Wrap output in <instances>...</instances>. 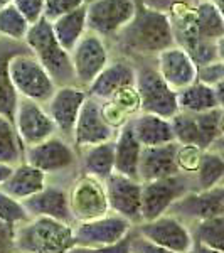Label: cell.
Segmentation results:
<instances>
[{"label":"cell","instance_id":"obj_1","mask_svg":"<svg viewBox=\"0 0 224 253\" xmlns=\"http://www.w3.org/2000/svg\"><path fill=\"white\" fill-rule=\"evenodd\" d=\"M108 44L120 51L118 56L133 63L155 59L158 52L176 46L169 14L149 9L137 0L133 19Z\"/></svg>","mask_w":224,"mask_h":253},{"label":"cell","instance_id":"obj_2","mask_svg":"<svg viewBox=\"0 0 224 253\" xmlns=\"http://www.w3.org/2000/svg\"><path fill=\"white\" fill-rule=\"evenodd\" d=\"M73 247L71 224L51 218H29L14 230V250L20 253H68Z\"/></svg>","mask_w":224,"mask_h":253},{"label":"cell","instance_id":"obj_3","mask_svg":"<svg viewBox=\"0 0 224 253\" xmlns=\"http://www.w3.org/2000/svg\"><path fill=\"white\" fill-rule=\"evenodd\" d=\"M24 44L29 52L37 59V63L47 71L56 88L76 84L75 71H73L69 52L64 51L56 41L47 19H40L29 27Z\"/></svg>","mask_w":224,"mask_h":253},{"label":"cell","instance_id":"obj_4","mask_svg":"<svg viewBox=\"0 0 224 253\" xmlns=\"http://www.w3.org/2000/svg\"><path fill=\"white\" fill-rule=\"evenodd\" d=\"M22 162L39 169L47 179L71 181L79 172V152L71 140L52 135L47 140L24 149Z\"/></svg>","mask_w":224,"mask_h":253},{"label":"cell","instance_id":"obj_5","mask_svg":"<svg viewBox=\"0 0 224 253\" xmlns=\"http://www.w3.org/2000/svg\"><path fill=\"white\" fill-rule=\"evenodd\" d=\"M142 113H152L170 120L179 113L177 93L162 80L153 59L135 63V84Z\"/></svg>","mask_w":224,"mask_h":253},{"label":"cell","instance_id":"obj_6","mask_svg":"<svg viewBox=\"0 0 224 253\" xmlns=\"http://www.w3.org/2000/svg\"><path fill=\"white\" fill-rule=\"evenodd\" d=\"M7 71H9L12 88L22 100L46 105L52 93L56 91L54 81L37 63V59L31 54L29 49L12 56Z\"/></svg>","mask_w":224,"mask_h":253},{"label":"cell","instance_id":"obj_7","mask_svg":"<svg viewBox=\"0 0 224 253\" xmlns=\"http://www.w3.org/2000/svg\"><path fill=\"white\" fill-rule=\"evenodd\" d=\"M190 191H195L192 174L179 172L157 181L142 182V221L167 214L174 203Z\"/></svg>","mask_w":224,"mask_h":253},{"label":"cell","instance_id":"obj_8","mask_svg":"<svg viewBox=\"0 0 224 253\" xmlns=\"http://www.w3.org/2000/svg\"><path fill=\"white\" fill-rule=\"evenodd\" d=\"M135 10L137 0H88L86 27L110 42L133 19Z\"/></svg>","mask_w":224,"mask_h":253},{"label":"cell","instance_id":"obj_9","mask_svg":"<svg viewBox=\"0 0 224 253\" xmlns=\"http://www.w3.org/2000/svg\"><path fill=\"white\" fill-rule=\"evenodd\" d=\"M69 58H71L76 84L86 89L108 64L112 52H110V44L107 41L86 31L69 52Z\"/></svg>","mask_w":224,"mask_h":253},{"label":"cell","instance_id":"obj_10","mask_svg":"<svg viewBox=\"0 0 224 253\" xmlns=\"http://www.w3.org/2000/svg\"><path fill=\"white\" fill-rule=\"evenodd\" d=\"M69 210L76 223L89 221L110 213L103 182L88 174L78 172L69 182Z\"/></svg>","mask_w":224,"mask_h":253},{"label":"cell","instance_id":"obj_11","mask_svg":"<svg viewBox=\"0 0 224 253\" xmlns=\"http://www.w3.org/2000/svg\"><path fill=\"white\" fill-rule=\"evenodd\" d=\"M71 181L47 179V184L39 193L20 201V205L29 214V218H51L75 226V219H73L71 210H69L68 194V187Z\"/></svg>","mask_w":224,"mask_h":253},{"label":"cell","instance_id":"obj_12","mask_svg":"<svg viewBox=\"0 0 224 253\" xmlns=\"http://www.w3.org/2000/svg\"><path fill=\"white\" fill-rule=\"evenodd\" d=\"M133 224L115 213L81 221L73 226L75 247H108L127 238Z\"/></svg>","mask_w":224,"mask_h":253},{"label":"cell","instance_id":"obj_13","mask_svg":"<svg viewBox=\"0 0 224 253\" xmlns=\"http://www.w3.org/2000/svg\"><path fill=\"white\" fill-rule=\"evenodd\" d=\"M133 228L142 238L174 253H189L192 248V236H190L189 226L169 213L150 221H142Z\"/></svg>","mask_w":224,"mask_h":253},{"label":"cell","instance_id":"obj_14","mask_svg":"<svg viewBox=\"0 0 224 253\" xmlns=\"http://www.w3.org/2000/svg\"><path fill=\"white\" fill-rule=\"evenodd\" d=\"M110 213L125 218L135 226L142 223V182L113 172L103 181Z\"/></svg>","mask_w":224,"mask_h":253},{"label":"cell","instance_id":"obj_15","mask_svg":"<svg viewBox=\"0 0 224 253\" xmlns=\"http://www.w3.org/2000/svg\"><path fill=\"white\" fill-rule=\"evenodd\" d=\"M116 132L118 130L113 128L105 118L100 101L88 96L81 107L78 120H76L71 142L76 147V150L81 152L93 145L112 142L116 137Z\"/></svg>","mask_w":224,"mask_h":253},{"label":"cell","instance_id":"obj_16","mask_svg":"<svg viewBox=\"0 0 224 253\" xmlns=\"http://www.w3.org/2000/svg\"><path fill=\"white\" fill-rule=\"evenodd\" d=\"M169 214L176 216L187 226L202 219L216 218L224 214V184L211 189L190 191L172 205Z\"/></svg>","mask_w":224,"mask_h":253},{"label":"cell","instance_id":"obj_17","mask_svg":"<svg viewBox=\"0 0 224 253\" xmlns=\"http://www.w3.org/2000/svg\"><path fill=\"white\" fill-rule=\"evenodd\" d=\"M86 89L78 86V84H68V86L56 88V91L52 93L49 101L44 105V108H46L47 115L51 117L58 135L71 140L76 120H78L81 107L86 101Z\"/></svg>","mask_w":224,"mask_h":253},{"label":"cell","instance_id":"obj_18","mask_svg":"<svg viewBox=\"0 0 224 253\" xmlns=\"http://www.w3.org/2000/svg\"><path fill=\"white\" fill-rule=\"evenodd\" d=\"M14 126L24 149L37 145L52 135H58L56 126L51 117L47 115L44 105L22 100V98H19L17 108H15Z\"/></svg>","mask_w":224,"mask_h":253},{"label":"cell","instance_id":"obj_19","mask_svg":"<svg viewBox=\"0 0 224 253\" xmlns=\"http://www.w3.org/2000/svg\"><path fill=\"white\" fill-rule=\"evenodd\" d=\"M133 84H135V63L116 56V58H110L103 71L86 88V93L93 100L105 103L123 89L132 88Z\"/></svg>","mask_w":224,"mask_h":253},{"label":"cell","instance_id":"obj_20","mask_svg":"<svg viewBox=\"0 0 224 253\" xmlns=\"http://www.w3.org/2000/svg\"><path fill=\"white\" fill-rule=\"evenodd\" d=\"M153 63H155V68L162 80L176 93L195 81V69L197 68L184 49L179 46L167 47L165 51L158 52Z\"/></svg>","mask_w":224,"mask_h":253},{"label":"cell","instance_id":"obj_21","mask_svg":"<svg viewBox=\"0 0 224 253\" xmlns=\"http://www.w3.org/2000/svg\"><path fill=\"white\" fill-rule=\"evenodd\" d=\"M179 144L170 142L157 147H142L140 162H138V181L150 182L179 174L176 156Z\"/></svg>","mask_w":224,"mask_h":253},{"label":"cell","instance_id":"obj_22","mask_svg":"<svg viewBox=\"0 0 224 253\" xmlns=\"http://www.w3.org/2000/svg\"><path fill=\"white\" fill-rule=\"evenodd\" d=\"M46 184V174L40 172L36 167L29 166L27 162H20V164L12 167V172L3 181V184L0 186V191L20 203L24 199L31 198V196H34L36 193H39Z\"/></svg>","mask_w":224,"mask_h":253},{"label":"cell","instance_id":"obj_23","mask_svg":"<svg viewBox=\"0 0 224 253\" xmlns=\"http://www.w3.org/2000/svg\"><path fill=\"white\" fill-rule=\"evenodd\" d=\"M128 125L142 147H157L174 142L172 126L167 118L138 112L128 120Z\"/></svg>","mask_w":224,"mask_h":253},{"label":"cell","instance_id":"obj_24","mask_svg":"<svg viewBox=\"0 0 224 253\" xmlns=\"http://www.w3.org/2000/svg\"><path fill=\"white\" fill-rule=\"evenodd\" d=\"M223 84L218 88H211L199 81H194L189 86L177 91L179 112L197 115L214 108H223Z\"/></svg>","mask_w":224,"mask_h":253},{"label":"cell","instance_id":"obj_25","mask_svg":"<svg viewBox=\"0 0 224 253\" xmlns=\"http://www.w3.org/2000/svg\"><path fill=\"white\" fill-rule=\"evenodd\" d=\"M26 49L27 47L24 42H15V41L0 38V115L9 118L12 122H14L19 96L12 88L7 66H9L12 56L19 54V52L26 51Z\"/></svg>","mask_w":224,"mask_h":253},{"label":"cell","instance_id":"obj_26","mask_svg":"<svg viewBox=\"0 0 224 253\" xmlns=\"http://www.w3.org/2000/svg\"><path fill=\"white\" fill-rule=\"evenodd\" d=\"M113 145H115V172L138 181L142 145L133 135L128 122L118 128L116 137L113 138Z\"/></svg>","mask_w":224,"mask_h":253},{"label":"cell","instance_id":"obj_27","mask_svg":"<svg viewBox=\"0 0 224 253\" xmlns=\"http://www.w3.org/2000/svg\"><path fill=\"white\" fill-rule=\"evenodd\" d=\"M79 172L91 175L101 182L115 172V145H113V140L81 150Z\"/></svg>","mask_w":224,"mask_h":253},{"label":"cell","instance_id":"obj_28","mask_svg":"<svg viewBox=\"0 0 224 253\" xmlns=\"http://www.w3.org/2000/svg\"><path fill=\"white\" fill-rule=\"evenodd\" d=\"M51 29H52V34H54L56 41L59 42V46L63 47L64 51L71 52L73 47L78 44V41L83 38L84 32L88 31L86 5L54 19L51 22Z\"/></svg>","mask_w":224,"mask_h":253},{"label":"cell","instance_id":"obj_29","mask_svg":"<svg viewBox=\"0 0 224 253\" xmlns=\"http://www.w3.org/2000/svg\"><path fill=\"white\" fill-rule=\"evenodd\" d=\"M192 177L195 182V191L211 189V187L224 184V159L221 145L202 150L201 161Z\"/></svg>","mask_w":224,"mask_h":253},{"label":"cell","instance_id":"obj_30","mask_svg":"<svg viewBox=\"0 0 224 253\" xmlns=\"http://www.w3.org/2000/svg\"><path fill=\"white\" fill-rule=\"evenodd\" d=\"M192 243L224 252V214L189 224Z\"/></svg>","mask_w":224,"mask_h":253},{"label":"cell","instance_id":"obj_31","mask_svg":"<svg viewBox=\"0 0 224 253\" xmlns=\"http://www.w3.org/2000/svg\"><path fill=\"white\" fill-rule=\"evenodd\" d=\"M24 159V145L20 144L14 122L0 115V164L17 166Z\"/></svg>","mask_w":224,"mask_h":253},{"label":"cell","instance_id":"obj_32","mask_svg":"<svg viewBox=\"0 0 224 253\" xmlns=\"http://www.w3.org/2000/svg\"><path fill=\"white\" fill-rule=\"evenodd\" d=\"M170 126H172V135L176 144L195 147L199 150H206L204 140L201 137V132L197 128L194 115L179 112L177 115L170 118Z\"/></svg>","mask_w":224,"mask_h":253},{"label":"cell","instance_id":"obj_33","mask_svg":"<svg viewBox=\"0 0 224 253\" xmlns=\"http://www.w3.org/2000/svg\"><path fill=\"white\" fill-rule=\"evenodd\" d=\"M31 24L22 17V14L14 5H7L0 9V38L24 42Z\"/></svg>","mask_w":224,"mask_h":253},{"label":"cell","instance_id":"obj_34","mask_svg":"<svg viewBox=\"0 0 224 253\" xmlns=\"http://www.w3.org/2000/svg\"><path fill=\"white\" fill-rule=\"evenodd\" d=\"M26 219H29V214L26 213L22 205L0 191V221L15 228Z\"/></svg>","mask_w":224,"mask_h":253},{"label":"cell","instance_id":"obj_35","mask_svg":"<svg viewBox=\"0 0 224 253\" xmlns=\"http://www.w3.org/2000/svg\"><path fill=\"white\" fill-rule=\"evenodd\" d=\"M195 81L202 84H207L211 88H218L224 81V63L216 61V63L204 64L195 69Z\"/></svg>","mask_w":224,"mask_h":253},{"label":"cell","instance_id":"obj_36","mask_svg":"<svg viewBox=\"0 0 224 253\" xmlns=\"http://www.w3.org/2000/svg\"><path fill=\"white\" fill-rule=\"evenodd\" d=\"M88 0H46L44 2V19L52 22L54 19L61 17L64 14L79 9V7L86 5Z\"/></svg>","mask_w":224,"mask_h":253},{"label":"cell","instance_id":"obj_37","mask_svg":"<svg viewBox=\"0 0 224 253\" xmlns=\"http://www.w3.org/2000/svg\"><path fill=\"white\" fill-rule=\"evenodd\" d=\"M201 154H202V150L195 149V147L179 145L177 156H176V164H177L179 172L194 174L199 166V161H201Z\"/></svg>","mask_w":224,"mask_h":253},{"label":"cell","instance_id":"obj_38","mask_svg":"<svg viewBox=\"0 0 224 253\" xmlns=\"http://www.w3.org/2000/svg\"><path fill=\"white\" fill-rule=\"evenodd\" d=\"M44 2L46 0H12V5L17 9L22 17L31 24H36L44 15Z\"/></svg>","mask_w":224,"mask_h":253},{"label":"cell","instance_id":"obj_39","mask_svg":"<svg viewBox=\"0 0 224 253\" xmlns=\"http://www.w3.org/2000/svg\"><path fill=\"white\" fill-rule=\"evenodd\" d=\"M68 253H132L130 252V235L115 245H108V247H73Z\"/></svg>","mask_w":224,"mask_h":253},{"label":"cell","instance_id":"obj_40","mask_svg":"<svg viewBox=\"0 0 224 253\" xmlns=\"http://www.w3.org/2000/svg\"><path fill=\"white\" fill-rule=\"evenodd\" d=\"M140 3H144L145 7L164 14H170V12L182 9V7H190L194 5L197 0H138Z\"/></svg>","mask_w":224,"mask_h":253},{"label":"cell","instance_id":"obj_41","mask_svg":"<svg viewBox=\"0 0 224 253\" xmlns=\"http://www.w3.org/2000/svg\"><path fill=\"white\" fill-rule=\"evenodd\" d=\"M130 252L132 253H174L167 248H162L158 245L149 242V240L142 238L140 235L135 231V228L130 233Z\"/></svg>","mask_w":224,"mask_h":253},{"label":"cell","instance_id":"obj_42","mask_svg":"<svg viewBox=\"0 0 224 253\" xmlns=\"http://www.w3.org/2000/svg\"><path fill=\"white\" fill-rule=\"evenodd\" d=\"M14 230L15 228L0 221V253H14Z\"/></svg>","mask_w":224,"mask_h":253},{"label":"cell","instance_id":"obj_43","mask_svg":"<svg viewBox=\"0 0 224 253\" xmlns=\"http://www.w3.org/2000/svg\"><path fill=\"white\" fill-rule=\"evenodd\" d=\"M189 253H224V252L214 250V248L204 247V245H199V243H192V248H190Z\"/></svg>","mask_w":224,"mask_h":253},{"label":"cell","instance_id":"obj_44","mask_svg":"<svg viewBox=\"0 0 224 253\" xmlns=\"http://www.w3.org/2000/svg\"><path fill=\"white\" fill-rule=\"evenodd\" d=\"M10 172H12V167H10V166L0 164V186H2V184H3V181H5V179L9 177Z\"/></svg>","mask_w":224,"mask_h":253},{"label":"cell","instance_id":"obj_45","mask_svg":"<svg viewBox=\"0 0 224 253\" xmlns=\"http://www.w3.org/2000/svg\"><path fill=\"white\" fill-rule=\"evenodd\" d=\"M12 3V0H0V9H3V7H7V5H10Z\"/></svg>","mask_w":224,"mask_h":253},{"label":"cell","instance_id":"obj_46","mask_svg":"<svg viewBox=\"0 0 224 253\" xmlns=\"http://www.w3.org/2000/svg\"><path fill=\"white\" fill-rule=\"evenodd\" d=\"M211 2L216 3V5H218V7H221V9H223V0H211Z\"/></svg>","mask_w":224,"mask_h":253},{"label":"cell","instance_id":"obj_47","mask_svg":"<svg viewBox=\"0 0 224 253\" xmlns=\"http://www.w3.org/2000/svg\"><path fill=\"white\" fill-rule=\"evenodd\" d=\"M14 253H20V252H14Z\"/></svg>","mask_w":224,"mask_h":253}]
</instances>
